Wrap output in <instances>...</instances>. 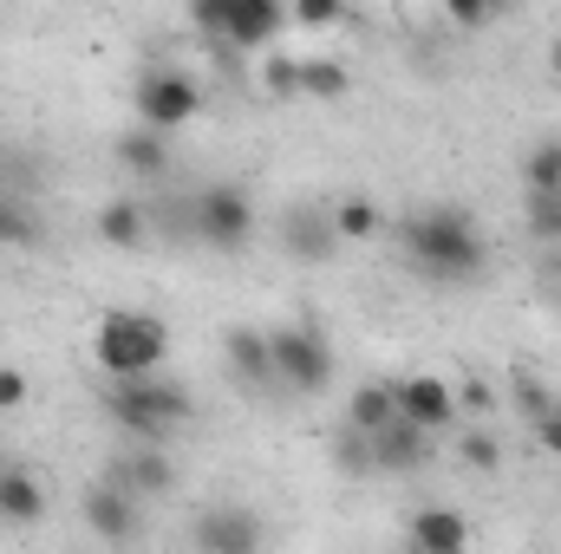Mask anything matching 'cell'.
Here are the masks:
<instances>
[{
	"label": "cell",
	"instance_id": "11",
	"mask_svg": "<svg viewBox=\"0 0 561 554\" xmlns=\"http://www.w3.org/2000/svg\"><path fill=\"white\" fill-rule=\"evenodd\" d=\"M85 522H92L99 542L131 549V542L144 535V503L138 496H125L118 483H92V489H85Z\"/></svg>",
	"mask_w": 561,
	"mask_h": 554
},
{
	"label": "cell",
	"instance_id": "10",
	"mask_svg": "<svg viewBox=\"0 0 561 554\" xmlns=\"http://www.w3.org/2000/svg\"><path fill=\"white\" fill-rule=\"evenodd\" d=\"M105 483H118L125 496L150 503V496H170V489H176V463H170L163 443H138V450H118V457L105 463Z\"/></svg>",
	"mask_w": 561,
	"mask_h": 554
},
{
	"label": "cell",
	"instance_id": "27",
	"mask_svg": "<svg viewBox=\"0 0 561 554\" xmlns=\"http://www.w3.org/2000/svg\"><path fill=\"white\" fill-rule=\"evenodd\" d=\"M457 457H463L470 470H483V476H490V470H503V443H496V437H490L483 424H470V430H463V443H457Z\"/></svg>",
	"mask_w": 561,
	"mask_h": 554
},
{
	"label": "cell",
	"instance_id": "30",
	"mask_svg": "<svg viewBox=\"0 0 561 554\" xmlns=\"http://www.w3.org/2000/svg\"><path fill=\"white\" fill-rule=\"evenodd\" d=\"M20 405H26V372L0 366V412H20Z\"/></svg>",
	"mask_w": 561,
	"mask_h": 554
},
{
	"label": "cell",
	"instance_id": "8",
	"mask_svg": "<svg viewBox=\"0 0 561 554\" xmlns=\"http://www.w3.org/2000/svg\"><path fill=\"white\" fill-rule=\"evenodd\" d=\"M280 249H287V262H300V268H327V262L340 255L333 209H327V203H294V209L280 216Z\"/></svg>",
	"mask_w": 561,
	"mask_h": 554
},
{
	"label": "cell",
	"instance_id": "14",
	"mask_svg": "<svg viewBox=\"0 0 561 554\" xmlns=\"http://www.w3.org/2000/svg\"><path fill=\"white\" fill-rule=\"evenodd\" d=\"M222 359H229V372L249 385V392H262V385H275V359H268V333H255V326H229V339H222Z\"/></svg>",
	"mask_w": 561,
	"mask_h": 554
},
{
	"label": "cell",
	"instance_id": "28",
	"mask_svg": "<svg viewBox=\"0 0 561 554\" xmlns=\"http://www.w3.org/2000/svg\"><path fill=\"white\" fill-rule=\"evenodd\" d=\"M516 399H523V417H529V424H542V417L556 412V399L529 379V366H516Z\"/></svg>",
	"mask_w": 561,
	"mask_h": 554
},
{
	"label": "cell",
	"instance_id": "20",
	"mask_svg": "<svg viewBox=\"0 0 561 554\" xmlns=\"http://www.w3.org/2000/svg\"><path fill=\"white\" fill-rule=\"evenodd\" d=\"M118 163H125L131 176H163V170H170V138L138 125V131H125V138H118Z\"/></svg>",
	"mask_w": 561,
	"mask_h": 554
},
{
	"label": "cell",
	"instance_id": "18",
	"mask_svg": "<svg viewBox=\"0 0 561 554\" xmlns=\"http://www.w3.org/2000/svg\"><path fill=\"white\" fill-rule=\"evenodd\" d=\"M346 424H353V430H366V437H379L386 424H399V385H386V379L359 385V392L346 399Z\"/></svg>",
	"mask_w": 561,
	"mask_h": 554
},
{
	"label": "cell",
	"instance_id": "22",
	"mask_svg": "<svg viewBox=\"0 0 561 554\" xmlns=\"http://www.w3.org/2000/svg\"><path fill=\"white\" fill-rule=\"evenodd\" d=\"M346 66L340 59H300V99H313V105H333V99H346Z\"/></svg>",
	"mask_w": 561,
	"mask_h": 554
},
{
	"label": "cell",
	"instance_id": "23",
	"mask_svg": "<svg viewBox=\"0 0 561 554\" xmlns=\"http://www.w3.org/2000/svg\"><path fill=\"white\" fill-rule=\"evenodd\" d=\"M327 450H333V463H340V476H379V470H373V437H366V430H353V424H340Z\"/></svg>",
	"mask_w": 561,
	"mask_h": 554
},
{
	"label": "cell",
	"instance_id": "24",
	"mask_svg": "<svg viewBox=\"0 0 561 554\" xmlns=\"http://www.w3.org/2000/svg\"><path fill=\"white\" fill-rule=\"evenodd\" d=\"M262 85H268V99L294 105L300 99V53H268L262 59Z\"/></svg>",
	"mask_w": 561,
	"mask_h": 554
},
{
	"label": "cell",
	"instance_id": "6",
	"mask_svg": "<svg viewBox=\"0 0 561 554\" xmlns=\"http://www.w3.org/2000/svg\"><path fill=\"white\" fill-rule=\"evenodd\" d=\"M190 235H196L203 249H216V255H242L249 235H255V203H249V189H236V183L196 189V196H190Z\"/></svg>",
	"mask_w": 561,
	"mask_h": 554
},
{
	"label": "cell",
	"instance_id": "1",
	"mask_svg": "<svg viewBox=\"0 0 561 554\" xmlns=\"http://www.w3.org/2000/svg\"><path fill=\"white\" fill-rule=\"evenodd\" d=\"M405 255L431 280H477L483 275V235L470 222V209L457 203H431L405 222Z\"/></svg>",
	"mask_w": 561,
	"mask_h": 554
},
{
	"label": "cell",
	"instance_id": "9",
	"mask_svg": "<svg viewBox=\"0 0 561 554\" xmlns=\"http://www.w3.org/2000/svg\"><path fill=\"white\" fill-rule=\"evenodd\" d=\"M196 554H262V516L242 503H216L196 516Z\"/></svg>",
	"mask_w": 561,
	"mask_h": 554
},
{
	"label": "cell",
	"instance_id": "26",
	"mask_svg": "<svg viewBox=\"0 0 561 554\" xmlns=\"http://www.w3.org/2000/svg\"><path fill=\"white\" fill-rule=\"evenodd\" d=\"M39 216L20 209V203H0V249H39Z\"/></svg>",
	"mask_w": 561,
	"mask_h": 554
},
{
	"label": "cell",
	"instance_id": "31",
	"mask_svg": "<svg viewBox=\"0 0 561 554\" xmlns=\"http://www.w3.org/2000/svg\"><path fill=\"white\" fill-rule=\"evenodd\" d=\"M529 430H536V443H542V450H549V457L561 463V405L542 417V424H529Z\"/></svg>",
	"mask_w": 561,
	"mask_h": 554
},
{
	"label": "cell",
	"instance_id": "19",
	"mask_svg": "<svg viewBox=\"0 0 561 554\" xmlns=\"http://www.w3.org/2000/svg\"><path fill=\"white\" fill-rule=\"evenodd\" d=\"M327 209H333V235H340V242H373V235L386 229V209H379L373 196H359V189L340 196V203H327Z\"/></svg>",
	"mask_w": 561,
	"mask_h": 554
},
{
	"label": "cell",
	"instance_id": "21",
	"mask_svg": "<svg viewBox=\"0 0 561 554\" xmlns=\"http://www.w3.org/2000/svg\"><path fill=\"white\" fill-rule=\"evenodd\" d=\"M523 189H529V196H561V138L529 143V157H523Z\"/></svg>",
	"mask_w": 561,
	"mask_h": 554
},
{
	"label": "cell",
	"instance_id": "3",
	"mask_svg": "<svg viewBox=\"0 0 561 554\" xmlns=\"http://www.w3.org/2000/svg\"><path fill=\"white\" fill-rule=\"evenodd\" d=\"M105 412H112V424H125L138 443H163V437H176L196 417V399L183 385H170V379H131V385L105 392Z\"/></svg>",
	"mask_w": 561,
	"mask_h": 554
},
{
	"label": "cell",
	"instance_id": "32",
	"mask_svg": "<svg viewBox=\"0 0 561 554\" xmlns=\"http://www.w3.org/2000/svg\"><path fill=\"white\" fill-rule=\"evenodd\" d=\"M536 280H542V287H556V293H561V255H536Z\"/></svg>",
	"mask_w": 561,
	"mask_h": 554
},
{
	"label": "cell",
	"instance_id": "4",
	"mask_svg": "<svg viewBox=\"0 0 561 554\" xmlns=\"http://www.w3.org/2000/svg\"><path fill=\"white\" fill-rule=\"evenodd\" d=\"M190 20L216 39L222 59H236V53L275 46L280 26H287V7H275V0H203V7H190Z\"/></svg>",
	"mask_w": 561,
	"mask_h": 554
},
{
	"label": "cell",
	"instance_id": "13",
	"mask_svg": "<svg viewBox=\"0 0 561 554\" xmlns=\"http://www.w3.org/2000/svg\"><path fill=\"white\" fill-rule=\"evenodd\" d=\"M424 463H431V437H424L419 424H386L379 437H373V470H386V476H419Z\"/></svg>",
	"mask_w": 561,
	"mask_h": 554
},
{
	"label": "cell",
	"instance_id": "2",
	"mask_svg": "<svg viewBox=\"0 0 561 554\" xmlns=\"http://www.w3.org/2000/svg\"><path fill=\"white\" fill-rule=\"evenodd\" d=\"M92 353H99V372L112 385H131V379H157L163 353H170V326L144 307H112L92 333Z\"/></svg>",
	"mask_w": 561,
	"mask_h": 554
},
{
	"label": "cell",
	"instance_id": "7",
	"mask_svg": "<svg viewBox=\"0 0 561 554\" xmlns=\"http://www.w3.org/2000/svg\"><path fill=\"white\" fill-rule=\"evenodd\" d=\"M131 105H138V125L144 131H176V125H190L196 112H203V85L190 79V72H176V66H150L138 79V92H131Z\"/></svg>",
	"mask_w": 561,
	"mask_h": 554
},
{
	"label": "cell",
	"instance_id": "29",
	"mask_svg": "<svg viewBox=\"0 0 561 554\" xmlns=\"http://www.w3.org/2000/svg\"><path fill=\"white\" fill-rule=\"evenodd\" d=\"M287 20H294V26H340L346 7H340V0H300V7H287Z\"/></svg>",
	"mask_w": 561,
	"mask_h": 554
},
{
	"label": "cell",
	"instance_id": "5",
	"mask_svg": "<svg viewBox=\"0 0 561 554\" xmlns=\"http://www.w3.org/2000/svg\"><path fill=\"white\" fill-rule=\"evenodd\" d=\"M268 359H275V385L287 392H300V399H313V392H327L333 385V339L313 326V320H287L268 333Z\"/></svg>",
	"mask_w": 561,
	"mask_h": 554
},
{
	"label": "cell",
	"instance_id": "17",
	"mask_svg": "<svg viewBox=\"0 0 561 554\" xmlns=\"http://www.w3.org/2000/svg\"><path fill=\"white\" fill-rule=\"evenodd\" d=\"M99 242H105V249H144V242H150V209L131 203V196L105 203V209H99Z\"/></svg>",
	"mask_w": 561,
	"mask_h": 554
},
{
	"label": "cell",
	"instance_id": "12",
	"mask_svg": "<svg viewBox=\"0 0 561 554\" xmlns=\"http://www.w3.org/2000/svg\"><path fill=\"white\" fill-rule=\"evenodd\" d=\"M399 417H405V424H419L424 437H437V430L463 424V405H457V392H450L444 379L412 372V379H399Z\"/></svg>",
	"mask_w": 561,
	"mask_h": 554
},
{
	"label": "cell",
	"instance_id": "15",
	"mask_svg": "<svg viewBox=\"0 0 561 554\" xmlns=\"http://www.w3.org/2000/svg\"><path fill=\"white\" fill-rule=\"evenodd\" d=\"M412 554H470V522L457 509H419L412 516Z\"/></svg>",
	"mask_w": 561,
	"mask_h": 554
},
{
	"label": "cell",
	"instance_id": "33",
	"mask_svg": "<svg viewBox=\"0 0 561 554\" xmlns=\"http://www.w3.org/2000/svg\"><path fill=\"white\" fill-rule=\"evenodd\" d=\"M450 20H457V26H483L490 13H483V7H450Z\"/></svg>",
	"mask_w": 561,
	"mask_h": 554
},
{
	"label": "cell",
	"instance_id": "34",
	"mask_svg": "<svg viewBox=\"0 0 561 554\" xmlns=\"http://www.w3.org/2000/svg\"><path fill=\"white\" fill-rule=\"evenodd\" d=\"M549 66H556V79H561V39H556V53H549Z\"/></svg>",
	"mask_w": 561,
	"mask_h": 554
},
{
	"label": "cell",
	"instance_id": "25",
	"mask_svg": "<svg viewBox=\"0 0 561 554\" xmlns=\"http://www.w3.org/2000/svg\"><path fill=\"white\" fill-rule=\"evenodd\" d=\"M529 235L542 255H561V196H529Z\"/></svg>",
	"mask_w": 561,
	"mask_h": 554
},
{
	"label": "cell",
	"instance_id": "35",
	"mask_svg": "<svg viewBox=\"0 0 561 554\" xmlns=\"http://www.w3.org/2000/svg\"><path fill=\"white\" fill-rule=\"evenodd\" d=\"M0 203H7V196H0Z\"/></svg>",
	"mask_w": 561,
	"mask_h": 554
},
{
	"label": "cell",
	"instance_id": "16",
	"mask_svg": "<svg viewBox=\"0 0 561 554\" xmlns=\"http://www.w3.org/2000/svg\"><path fill=\"white\" fill-rule=\"evenodd\" d=\"M0 522H20V529L46 522V489H39V476L20 470V463L0 470Z\"/></svg>",
	"mask_w": 561,
	"mask_h": 554
}]
</instances>
